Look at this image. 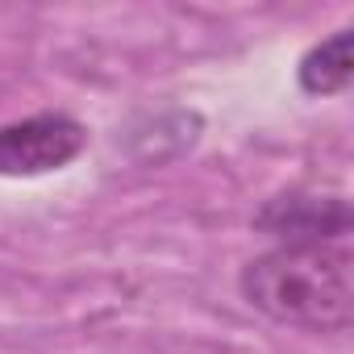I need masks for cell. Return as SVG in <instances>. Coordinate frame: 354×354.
<instances>
[{
  "instance_id": "obj_1",
  "label": "cell",
  "mask_w": 354,
  "mask_h": 354,
  "mask_svg": "<svg viewBox=\"0 0 354 354\" xmlns=\"http://www.w3.org/2000/svg\"><path fill=\"white\" fill-rule=\"evenodd\" d=\"M354 259L342 242L275 246L250 259L238 275L250 308L275 325L308 333H342L354 321Z\"/></svg>"
},
{
  "instance_id": "obj_2",
  "label": "cell",
  "mask_w": 354,
  "mask_h": 354,
  "mask_svg": "<svg viewBox=\"0 0 354 354\" xmlns=\"http://www.w3.org/2000/svg\"><path fill=\"white\" fill-rule=\"evenodd\" d=\"M88 129L67 113H34L0 125V175H46L80 158Z\"/></svg>"
},
{
  "instance_id": "obj_3",
  "label": "cell",
  "mask_w": 354,
  "mask_h": 354,
  "mask_svg": "<svg viewBox=\"0 0 354 354\" xmlns=\"http://www.w3.org/2000/svg\"><path fill=\"white\" fill-rule=\"evenodd\" d=\"M254 230L279 246H321L350 234V201L342 192H283L254 213Z\"/></svg>"
},
{
  "instance_id": "obj_4",
  "label": "cell",
  "mask_w": 354,
  "mask_h": 354,
  "mask_svg": "<svg viewBox=\"0 0 354 354\" xmlns=\"http://www.w3.org/2000/svg\"><path fill=\"white\" fill-rule=\"evenodd\" d=\"M350 42H354V34H350V30H337V34H329L325 42H317V46L300 59L296 75H300V88H304L308 96H337V92H346V84H350V75H354Z\"/></svg>"
}]
</instances>
